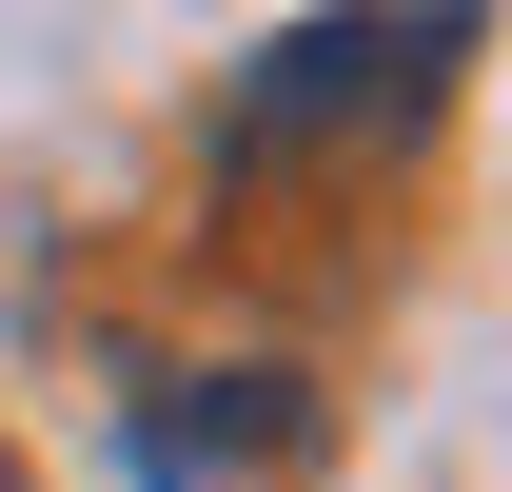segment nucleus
I'll return each instance as SVG.
<instances>
[{
  "label": "nucleus",
  "mask_w": 512,
  "mask_h": 492,
  "mask_svg": "<svg viewBox=\"0 0 512 492\" xmlns=\"http://www.w3.org/2000/svg\"><path fill=\"white\" fill-rule=\"evenodd\" d=\"M453 60H473V20H296V40H256L237 79V158H276V138H394V119H434Z\"/></svg>",
  "instance_id": "f257e3e1"
},
{
  "label": "nucleus",
  "mask_w": 512,
  "mask_h": 492,
  "mask_svg": "<svg viewBox=\"0 0 512 492\" xmlns=\"http://www.w3.org/2000/svg\"><path fill=\"white\" fill-rule=\"evenodd\" d=\"M316 453V394L276 355H237V374H158L138 394V473L158 492H237V473H296Z\"/></svg>",
  "instance_id": "f03ea898"
}]
</instances>
